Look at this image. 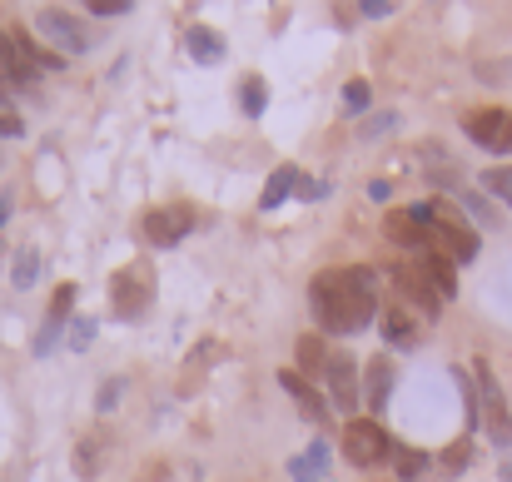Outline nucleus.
Masks as SVG:
<instances>
[{
  "label": "nucleus",
  "mask_w": 512,
  "mask_h": 482,
  "mask_svg": "<svg viewBox=\"0 0 512 482\" xmlns=\"http://www.w3.org/2000/svg\"><path fill=\"white\" fill-rule=\"evenodd\" d=\"M309 314L324 333L353 338L378 319V279L373 269L353 264V269H324L309 284Z\"/></svg>",
  "instance_id": "nucleus-1"
},
{
  "label": "nucleus",
  "mask_w": 512,
  "mask_h": 482,
  "mask_svg": "<svg viewBox=\"0 0 512 482\" xmlns=\"http://www.w3.org/2000/svg\"><path fill=\"white\" fill-rule=\"evenodd\" d=\"M388 458H393L388 433L373 418H348V428H343V463H353L358 473H368V468H383Z\"/></svg>",
  "instance_id": "nucleus-2"
},
{
  "label": "nucleus",
  "mask_w": 512,
  "mask_h": 482,
  "mask_svg": "<svg viewBox=\"0 0 512 482\" xmlns=\"http://www.w3.org/2000/svg\"><path fill=\"white\" fill-rule=\"evenodd\" d=\"M433 249L453 264H473L478 259V229L463 214H453L448 204H433Z\"/></svg>",
  "instance_id": "nucleus-3"
},
{
  "label": "nucleus",
  "mask_w": 512,
  "mask_h": 482,
  "mask_svg": "<svg viewBox=\"0 0 512 482\" xmlns=\"http://www.w3.org/2000/svg\"><path fill=\"white\" fill-rule=\"evenodd\" d=\"M478 423H483V433H488V443L493 448H508L512 443V413H508V398H503V388H498V378H493V368L488 363H478Z\"/></svg>",
  "instance_id": "nucleus-4"
},
{
  "label": "nucleus",
  "mask_w": 512,
  "mask_h": 482,
  "mask_svg": "<svg viewBox=\"0 0 512 482\" xmlns=\"http://www.w3.org/2000/svg\"><path fill=\"white\" fill-rule=\"evenodd\" d=\"M110 299H115V319L140 323L150 314V304H155V279H150V269L125 264V274H115V284H110Z\"/></svg>",
  "instance_id": "nucleus-5"
},
{
  "label": "nucleus",
  "mask_w": 512,
  "mask_h": 482,
  "mask_svg": "<svg viewBox=\"0 0 512 482\" xmlns=\"http://www.w3.org/2000/svg\"><path fill=\"white\" fill-rule=\"evenodd\" d=\"M35 30H40V40H45L55 55H85V50H90V30H85L70 10H60V5H45V10L35 15Z\"/></svg>",
  "instance_id": "nucleus-6"
},
{
  "label": "nucleus",
  "mask_w": 512,
  "mask_h": 482,
  "mask_svg": "<svg viewBox=\"0 0 512 482\" xmlns=\"http://www.w3.org/2000/svg\"><path fill=\"white\" fill-rule=\"evenodd\" d=\"M463 135L488 150V155H512V110H473L463 115Z\"/></svg>",
  "instance_id": "nucleus-7"
},
{
  "label": "nucleus",
  "mask_w": 512,
  "mask_h": 482,
  "mask_svg": "<svg viewBox=\"0 0 512 482\" xmlns=\"http://www.w3.org/2000/svg\"><path fill=\"white\" fill-rule=\"evenodd\" d=\"M324 383H329V403L348 413V418H358V403H363V388H358V363H353V353H329V363H324Z\"/></svg>",
  "instance_id": "nucleus-8"
},
{
  "label": "nucleus",
  "mask_w": 512,
  "mask_h": 482,
  "mask_svg": "<svg viewBox=\"0 0 512 482\" xmlns=\"http://www.w3.org/2000/svg\"><path fill=\"white\" fill-rule=\"evenodd\" d=\"M279 388L294 398V408H299V418H304V423H314V428H324V423H329V398H324V388H314L299 368H284V373H279Z\"/></svg>",
  "instance_id": "nucleus-9"
},
{
  "label": "nucleus",
  "mask_w": 512,
  "mask_h": 482,
  "mask_svg": "<svg viewBox=\"0 0 512 482\" xmlns=\"http://www.w3.org/2000/svg\"><path fill=\"white\" fill-rule=\"evenodd\" d=\"M75 284H60L55 294H50V314L40 323V333H35V358H50L55 348H60V328L70 323V309H75Z\"/></svg>",
  "instance_id": "nucleus-10"
},
{
  "label": "nucleus",
  "mask_w": 512,
  "mask_h": 482,
  "mask_svg": "<svg viewBox=\"0 0 512 482\" xmlns=\"http://www.w3.org/2000/svg\"><path fill=\"white\" fill-rule=\"evenodd\" d=\"M393 284H398V294L408 299V304H418L423 309V319H438L443 314V299L433 294V284L418 274V264L408 259V264H393Z\"/></svg>",
  "instance_id": "nucleus-11"
},
{
  "label": "nucleus",
  "mask_w": 512,
  "mask_h": 482,
  "mask_svg": "<svg viewBox=\"0 0 512 482\" xmlns=\"http://www.w3.org/2000/svg\"><path fill=\"white\" fill-rule=\"evenodd\" d=\"M184 50H189L194 65H224L229 40H224L214 25H189V30H184Z\"/></svg>",
  "instance_id": "nucleus-12"
},
{
  "label": "nucleus",
  "mask_w": 512,
  "mask_h": 482,
  "mask_svg": "<svg viewBox=\"0 0 512 482\" xmlns=\"http://www.w3.org/2000/svg\"><path fill=\"white\" fill-rule=\"evenodd\" d=\"M383 234H388L393 244H403L413 259H418V254H433V234H428L408 209H403V214H388V219H383Z\"/></svg>",
  "instance_id": "nucleus-13"
},
{
  "label": "nucleus",
  "mask_w": 512,
  "mask_h": 482,
  "mask_svg": "<svg viewBox=\"0 0 512 482\" xmlns=\"http://www.w3.org/2000/svg\"><path fill=\"white\" fill-rule=\"evenodd\" d=\"M363 403H368V413H383L388 408V398H393V358H368L363 363Z\"/></svg>",
  "instance_id": "nucleus-14"
},
{
  "label": "nucleus",
  "mask_w": 512,
  "mask_h": 482,
  "mask_svg": "<svg viewBox=\"0 0 512 482\" xmlns=\"http://www.w3.org/2000/svg\"><path fill=\"white\" fill-rule=\"evenodd\" d=\"M179 219H189L184 209H150L145 214V239L155 244V249H174L184 234H189V224H179Z\"/></svg>",
  "instance_id": "nucleus-15"
},
{
  "label": "nucleus",
  "mask_w": 512,
  "mask_h": 482,
  "mask_svg": "<svg viewBox=\"0 0 512 482\" xmlns=\"http://www.w3.org/2000/svg\"><path fill=\"white\" fill-rule=\"evenodd\" d=\"M299 184H304V169H299V164H279V169L269 174L264 194H259V209H279L284 199H294V194H299Z\"/></svg>",
  "instance_id": "nucleus-16"
},
{
  "label": "nucleus",
  "mask_w": 512,
  "mask_h": 482,
  "mask_svg": "<svg viewBox=\"0 0 512 482\" xmlns=\"http://www.w3.org/2000/svg\"><path fill=\"white\" fill-rule=\"evenodd\" d=\"M378 328H383V343H388V348H403V353L418 348V323H413V314H408L403 304H393V309L378 319Z\"/></svg>",
  "instance_id": "nucleus-17"
},
{
  "label": "nucleus",
  "mask_w": 512,
  "mask_h": 482,
  "mask_svg": "<svg viewBox=\"0 0 512 482\" xmlns=\"http://www.w3.org/2000/svg\"><path fill=\"white\" fill-rule=\"evenodd\" d=\"M15 50H20V60H25L30 75H40V70H65V55H55L50 45H40V40H30V35H15Z\"/></svg>",
  "instance_id": "nucleus-18"
},
{
  "label": "nucleus",
  "mask_w": 512,
  "mask_h": 482,
  "mask_svg": "<svg viewBox=\"0 0 512 482\" xmlns=\"http://www.w3.org/2000/svg\"><path fill=\"white\" fill-rule=\"evenodd\" d=\"M239 110H244L249 120H264V110H269V85H264V75H244V85H239Z\"/></svg>",
  "instance_id": "nucleus-19"
},
{
  "label": "nucleus",
  "mask_w": 512,
  "mask_h": 482,
  "mask_svg": "<svg viewBox=\"0 0 512 482\" xmlns=\"http://www.w3.org/2000/svg\"><path fill=\"white\" fill-rule=\"evenodd\" d=\"M0 80H20V85H30V70H25V60H20V50H15V35L0 25Z\"/></svg>",
  "instance_id": "nucleus-20"
},
{
  "label": "nucleus",
  "mask_w": 512,
  "mask_h": 482,
  "mask_svg": "<svg viewBox=\"0 0 512 482\" xmlns=\"http://www.w3.org/2000/svg\"><path fill=\"white\" fill-rule=\"evenodd\" d=\"M35 279H40V249H30V244H25V249L15 254L10 284H15V289H35Z\"/></svg>",
  "instance_id": "nucleus-21"
},
{
  "label": "nucleus",
  "mask_w": 512,
  "mask_h": 482,
  "mask_svg": "<svg viewBox=\"0 0 512 482\" xmlns=\"http://www.w3.org/2000/svg\"><path fill=\"white\" fill-rule=\"evenodd\" d=\"M373 110V85L368 80H348L343 85V115H368Z\"/></svg>",
  "instance_id": "nucleus-22"
},
{
  "label": "nucleus",
  "mask_w": 512,
  "mask_h": 482,
  "mask_svg": "<svg viewBox=\"0 0 512 482\" xmlns=\"http://www.w3.org/2000/svg\"><path fill=\"white\" fill-rule=\"evenodd\" d=\"M483 189L512 209V164H493V169H483Z\"/></svg>",
  "instance_id": "nucleus-23"
},
{
  "label": "nucleus",
  "mask_w": 512,
  "mask_h": 482,
  "mask_svg": "<svg viewBox=\"0 0 512 482\" xmlns=\"http://www.w3.org/2000/svg\"><path fill=\"white\" fill-rule=\"evenodd\" d=\"M458 204L473 214V224H483V229H493V224H498V209H493L483 194H473V189H458Z\"/></svg>",
  "instance_id": "nucleus-24"
},
{
  "label": "nucleus",
  "mask_w": 512,
  "mask_h": 482,
  "mask_svg": "<svg viewBox=\"0 0 512 482\" xmlns=\"http://www.w3.org/2000/svg\"><path fill=\"white\" fill-rule=\"evenodd\" d=\"M393 468H398V478H423V468H428V453H418V448H393Z\"/></svg>",
  "instance_id": "nucleus-25"
},
{
  "label": "nucleus",
  "mask_w": 512,
  "mask_h": 482,
  "mask_svg": "<svg viewBox=\"0 0 512 482\" xmlns=\"http://www.w3.org/2000/svg\"><path fill=\"white\" fill-rule=\"evenodd\" d=\"M299 363H304L309 373H319V378H324V363H329V353L319 348V338H299Z\"/></svg>",
  "instance_id": "nucleus-26"
},
{
  "label": "nucleus",
  "mask_w": 512,
  "mask_h": 482,
  "mask_svg": "<svg viewBox=\"0 0 512 482\" xmlns=\"http://www.w3.org/2000/svg\"><path fill=\"white\" fill-rule=\"evenodd\" d=\"M95 333H100V323L95 319H70V348H75V353H85V348L95 343Z\"/></svg>",
  "instance_id": "nucleus-27"
},
{
  "label": "nucleus",
  "mask_w": 512,
  "mask_h": 482,
  "mask_svg": "<svg viewBox=\"0 0 512 482\" xmlns=\"http://www.w3.org/2000/svg\"><path fill=\"white\" fill-rule=\"evenodd\" d=\"M393 125H398V115H388V110H383V115H368V120H363V140H383Z\"/></svg>",
  "instance_id": "nucleus-28"
},
{
  "label": "nucleus",
  "mask_w": 512,
  "mask_h": 482,
  "mask_svg": "<svg viewBox=\"0 0 512 482\" xmlns=\"http://www.w3.org/2000/svg\"><path fill=\"white\" fill-rule=\"evenodd\" d=\"M120 393H125V378H105V388H100V398H95V408H100V413H115V403H120Z\"/></svg>",
  "instance_id": "nucleus-29"
},
{
  "label": "nucleus",
  "mask_w": 512,
  "mask_h": 482,
  "mask_svg": "<svg viewBox=\"0 0 512 482\" xmlns=\"http://www.w3.org/2000/svg\"><path fill=\"white\" fill-rule=\"evenodd\" d=\"M289 478H294V482H324V473H319V468L299 453V458H289Z\"/></svg>",
  "instance_id": "nucleus-30"
},
{
  "label": "nucleus",
  "mask_w": 512,
  "mask_h": 482,
  "mask_svg": "<svg viewBox=\"0 0 512 482\" xmlns=\"http://www.w3.org/2000/svg\"><path fill=\"white\" fill-rule=\"evenodd\" d=\"M329 194H334L329 179H304V184H299V199H309V204H319V199H329Z\"/></svg>",
  "instance_id": "nucleus-31"
},
{
  "label": "nucleus",
  "mask_w": 512,
  "mask_h": 482,
  "mask_svg": "<svg viewBox=\"0 0 512 482\" xmlns=\"http://www.w3.org/2000/svg\"><path fill=\"white\" fill-rule=\"evenodd\" d=\"M90 15H100V20H115V15H130V0H100V5H90Z\"/></svg>",
  "instance_id": "nucleus-32"
},
{
  "label": "nucleus",
  "mask_w": 512,
  "mask_h": 482,
  "mask_svg": "<svg viewBox=\"0 0 512 482\" xmlns=\"http://www.w3.org/2000/svg\"><path fill=\"white\" fill-rule=\"evenodd\" d=\"M358 15H363V20H388V15H393V5H388V0H363V5H358Z\"/></svg>",
  "instance_id": "nucleus-33"
},
{
  "label": "nucleus",
  "mask_w": 512,
  "mask_h": 482,
  "mask_svg": "<svg viewBox=\"0 0 512 482\" xmlns=\"http://www.w3.org/2000/svg\"><path fill=\"white\" fill-rule=\"evenodd\" d=\"M304 458H309V463H314V468H319V473H329V443H324V438H314V443H309V453H304Z\"/></svg>",
  "instance_id": "nucleus-34"
},
{
  "label": "nucleus",
  "mask_w": 512,
  "mask_h": 482,
  "mask_svg": "<svg viewBox=\"0 0 512 482\" xmlns=\"http://www.w3.org/2000/svg\"><path fill=\"white\" fill-rule=\"evenodd\" d=\"M20 135H25V120L20 115H5L0 120V140H20Z\"/></svg>",
  "instance_id": "nucleus-35"
},
{
  "label": "nucleus",
  "mask_w": 512,
  "mask_h": 482,
  "mask_svg": "<svg viewBox=\"0 0 512 482\" xmlns=\"http://www.w3.org/2000/svg\"><path fill=\"white\" fill-rule=\"evenodd\" d=\"M458 468H468V443H458V448L448 453V473H458Z\"/></svg>",
  "instance_id": "nucleus-36"
},
{
  "label": "nucleus",
  "mask_w": 512,
  "mask_h": 482,
  "mask_svg": "<svg viewBox=\"0 0 512 482\" xmlns=\"http://www.w3.org/2000/svg\"><path fill=\"white\" fill-rule=\"evenodd\" d=\"M368 194H373V199H388V194H393V184H388V179H373V184H368Z\"/></svg>",
  "instance_id": "nucleus-37"
},
{
  "label": "nucleus",
  "mask_w": 512,
  "mask_h": 482,
  "mask_svg": "<svg viewBox=\"0 0 512 482\" xmlns=\"http://www.w3.org/2000/svg\"><path fill=\"white\" fill-rule=\"evenodd\" d=\"M5 115H15V100H10V90H5V80H0V120Z\"/></svg>",
  "instance_id": "nucleus-38"
},
{
  "label": "nucleus",
  "mask_w": 512,
  "mask_h": 482,
  "mask_svg": "<svg viewBox=\"0 0 512 482\" xmlns=\"http://www.w3.org/2000/svg\"><path fill=\"white\" fill-rule=\"evenodd\" d=\"M5 219H10V194H0V229H5Z\"/></svg>",
  "instance_id": "nucleus-39"
},
{
  "label": "nucleus",
  "mask_w": 512,
  "mask_h": 482,
  "mask_svg": "<svg viewBox=\"0 0 512 482\" xmlns=\"http://www.w3.org/2000/svg\"><path fill=\"white\" fill-rule=\"evenodd\" d=\"M0 259H5V249H0Z\"/></svg>",
  "instance_id": "nucleus-40"
}]
</instances>
